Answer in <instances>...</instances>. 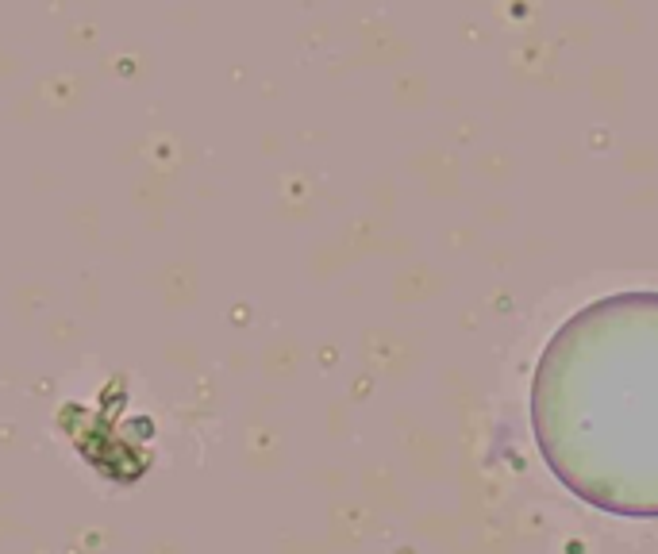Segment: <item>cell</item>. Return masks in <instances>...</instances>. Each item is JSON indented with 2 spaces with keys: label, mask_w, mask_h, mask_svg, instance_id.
I'll return each instance as SVG.
<instances>
[{
  "label": "cell",
  "mask_w": 658,
  "mask_h": 554,
  "mask_svg": "<svg viewBox=\"0 0 658 554\" xmlns=\"http://www.w3.org/2000/svg\"><path fill=\"white\" fill-rule=\"evenodd\" d=\"M539 458L578 501L658 520V289L582 304L532 370Z\"/></svg>",
  "instance_id": "obj_1"
}]
</instances>
